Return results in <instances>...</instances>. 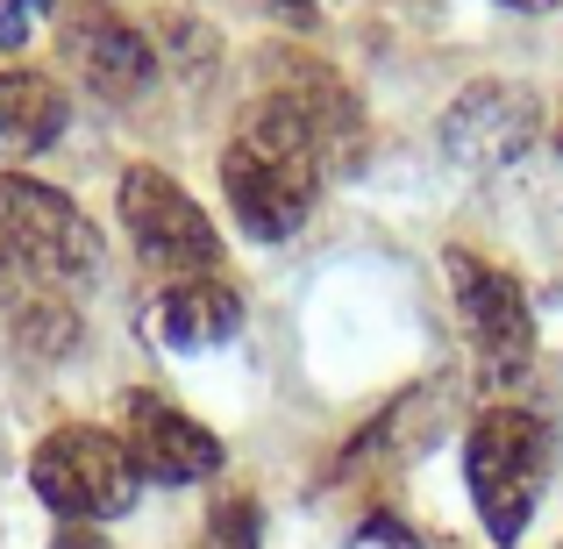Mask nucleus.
I'll return each mask as SVG.
<instances>
[{"label":"nucleus","instance_id":"nucleus-16","mask_svg":"<svg viewBox=\"0 0 563 549\" xmlns=\"http://www.w3.org/2000/svg\"><path fill=\"white\" fill-rule=\"evenodd\" d=\"M507 8H528V14H536V8H556V0H507Z\"/></svg>","mask_w":563,"mask_h":549},{"label":"nucleus","instance_id":"nucleus-13","mask_svg":"<svg viewBox=\"0 0 563 549\" xmlns=\"http://www.w3.org/2000/svg\"><path fill=\"white\" fill-rule=\"evenodd\" d=\"M257 542H264L257 499L250 493H221L214 514H207V528H200V549H257Z\"/></svg>","mask_w":563,"mask_h":549},{"label":"nucleus","instance_id":"nucleus-3","mask_svg":"<svg viewBox=\"0 0 563 549\" xmlns=\"http://www.w3.org/2000/svg\"><path fill=\"white\" fill-rule=\"evenodd\" d=\"M29 485H36V499L51 514L86 521V528L129 514L136 493H143L136 457L122 450V436H114V428H93V421L51 428V436L36 442V457H29Z\"/></svg>","mask_w":563,"mask_h":549},{"label":"nucleus","instance_id":"nucleus-15","mask_svg":"<svg viewBox=\"0 0 563 549\" xmlns=\"http://www.w3.org/2000/svg\"><path fill=\"white\" fill-rule=\"evenodd\" d=\"M51 549H108V536H100V528H86V521H65L51 536Z\"/></svg>","mask_w":563,"mask_h":549},{"label":"nucleus","instance_id":"nucleus-11","mask_svg":"<svg viewBox=\"0 0 563 549\" xmlns=\"http://www.w3.org/2000/svg\"><path fill=\"white\" fill-rule=\"evenodd\" d=\"M243 329V293L229 278H165V293L151 300V336L165 350H214Z\"/></svg>","mask_w":563,"mask_h":549},{"label":"nucleus","instance_id":"nucleus-14","mask_svg":"<svg viewBox=\"0 0 563 549\" xmlns=\"http://www.w3.org/2000/svg\"><path fill=\"white\" fill-rule=\"evenodd\" d=\"M43 14H51V0H0V57L22 51V43L43 29Z\"/></svg>","mask_w":563,"mask_h":549},{"label":"nucleus","instance_id":"nucleus-5","mask_svg":"<svg viewBox=\"0 0 563 549\" xmlns=\"http://www.w3.org/2000/svg\"><path fill=\"white\" fill-rule=\"evenodd\" d=\"M122 229L136 243V257L165 278H207L221 264V235L207 221V207L157 165L122 172Z\"/></svg>","mask_w":563,"mask_h":549},{"label":"nucleus","instance_id":"nucleus-8","mask_svg":"<svg viewBox=\"0 0 563 549\" xmlns=\"http://www.w3.org/2000/svg\"><path fill=\"white\" fill-rule=\"evenodd\" d=\"M114 436L136 457V479H151V485H200V479L221 471V436L200 428L186 407L157 399V393H129Z\"/></svg>","mask_w":563,"mask_h":549},{"label":"nucleus","instance_id":"nucleus-7","mask_svg":"<svg viewBox=\"0 0 563 549\" xmlns=\"http://www.w3.org/2000/svg\"><path fill=\"white\" fill-rule=\"evenodd\" d=\"M542 136V100L528 86H507V79H478L450 100L442 114V151L471 172H499L514 157H528V143Z\"/></svg>","mask_w":563,"mask_h":549},{"label":"nucleus","instance_id":"nucleus-4","mask_svg":"<svg viewBox=\"0 0 563 549\" xmlns=\"http://www.w3.org/2000/svg\"><path fill=\"white\" fill-rule=\"evenodd\" d=\"M0 250L65 293L100 272V229L79 215V200L29 172H0Z\"/></svg>","mask_w":563,"mask_h":549},{"label":"nucleus","instance_id":"nucleus-1","mask_svg":"<svg viewBox=\"0 0 563 549\" xmlns=\"http://www.w3.org/2000/svg\"><path fill=\"white\" fill-rule=\"evenodd\" d=\"M321 179H329V157L300 129V114L278 108L272 94H257L243 108V122L229 129V143H221V200L243 221V235L286 243L314 215Z\"/></svg>","mask_w":563,"mask_h":549},{"label":"nucleus","instance_id":"nucleus-2","mask_svg":"<svg viewBox=\"0 0 563 549\" xmlns=\"http://www.w3.org/2000/svg\"><path fill=\"white\" fill-rule=\"evenodd\" d=\"M550 428L542 414L528 407H485L464 436V485H471V507H478L485 536L493 542H521L528 521L542 507V485H550Z\"/></svg>","mask_w":563,"mask_h":549},{"label":"nucleus","instance_id":"nucleus-6","mask_svg":"<svg viewBox=\"0 0 563 549\" xmlns=\"http://www.w3.org/2000/svg\"><path fill=\"white\" fill-rule=\"evenodd\" d=\"M442 272H450V300H456V315H464L478 371L493 385L528 378V364H536V315H528L521 278L499 272V264H485L478 250H450Z\"/></svg>","mask_w":563,"mask_h":549},{"label":"nucleus","instance_id":"nucleus-9","mask_svg":"<svg viewBox=\"0 0 563 549\" xmlns=\"http://www.w3.org/2000/svg\"><path fill=\"white\" fill-rule=\"evenodd\" d=\"M264 94H272L278 108L300 114V129L321 143V157H329L335 172H350L364 157V108H357V94L343 86V72H329L321 57L278 51L272 57V86H264Z\"/></svg>","mask_w":563,"mask_h":549},{"label":"nucleus","instance_id":"nucleus-12","mask_svg":"<svg viewBox=\"0 0 563 549\" xmlns=\"http://www.w3.org/2000/svg\"><path fill=\"white\" fill-rule=\"evenodd\" d=\"M65 86L51 72H0V143L14 151H43V143L65 136Z\"/></svg>","mask_w":563,"mask_h":549},{"label":"nucleus","instance_id":"nucleus-17","mask_svg":"<svg viewBox=\"0 0 563 549\" xmlns=\"http://www.w3.org/2000/svg\"><path fill=\"white\" fill-rule=\"evenodd\" d=\"M556 151H563V136H556Z\"/></svg>","mask_w":563,"mask_h":549},{"label":"nucleus","instance_id":"nucleus-10","mask_svg":"<svg viewBox=\"0 0 563 549\" xmlns=\"http://www.w3.org/2000/svg\"><path fill=\"white\" fill-rule=\"evenodd\" d=\"M65 57H71V72H79V86H93L100 100H136V94H151V79H157L151 36H143L136 22H122V14H108V8H86L79 22L65 29Z\"/></svg>","mask_w":563,"mask_h":549}]
</instances>
